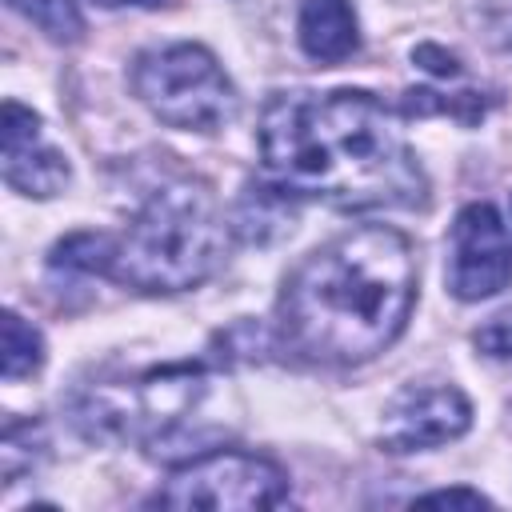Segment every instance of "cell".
Here are the masks:
<instances>
[{
    "mask_svg": "<svg viewBox=\"0 0 512 512\" xmlns=\"http://www.w3.org/2000/svg\"><path fill=\"white\" fill-rule=\"evenodd\" d=\"M204 392V364H164L124 384L88 388L76 400V424L88 440L160 444L184 424V416L196 412Z\"/></svg>",
    "mask_w": 512,
    "mask_h": 512,
    "instance_id": "obj_5",
    "label": "cell"
},
{
    "mask_svg": "<svg viewBox=\"0 0 512 512\" xmlns=\"http://www.w3.org/2000/svg\"><path fill=\"white\" fill-rule=\"evenodd\" d=\"M472 340H476V348H480L484 356H492V360H512V308L500 312V316H492L488 324H480Z\"/></svg>",
    "mask_w": 512,
    "mask_h": 512,
    "instance_id": "obj_13",
    "label": "cell"
},
{
    "mask_svg": "<svg viewBox=\"0 0 512 512\" xmlns=\"http://www.w3.org/2000/svg\"><path fill=\"white\" fill-rule=\"evenodd\" d=\"M296 40L316 64H340L360 48V24L348 0H304Z\"/></svg>",
    "mask_w": 512,
    "mask_h": 512,
    "instance_id": "obj_10",
    "label": "cell"
},
{
    "mask_svg": "<svg viewBox=\"0 0 512 512\" xmlns=\"http://www.w3.org/2000/svg\"><path fill=\"white\" fill-rule=\"evenodd\" d=\"M512 280V236L484 200L464 204L448 240V292L456 300H488Z\"/></svg>",
    "mask_w": 512,
    "mask_h": 512,
    "instance_id": "obj_7",
    "label": "cell"
},
{
    "mask_svg": "<svg viewBox=\"0 0 512 512\" xmlns=\"http://www.w3.org/2000/svg\"><path fill=\"white\" fill-rule=\"evenodd\" d=\"M92 4H100V8H124V4H132V8H156L164 0H92Z\"/></svg>",
    "mask_w": 512,
    "mask_h": 512,
    "instance_id": "obj_16",
    "label": "cell"
},
{
    "mask_svg": "<svg viewBox=\"0 0 512 512\" xmlns=\"http://www.w3.org/2000/svg\"><path fill=\"white\" fill-rule=\"evenodd\" d=\"M416 252L404 232L368 224L304 256L276 300V344L308 364H364L408 324Z\"/></svg>",
    "mask_w": 512,
    "mask_h": 512,
    "instance_id": "obj_2",
    "label": "cell"
},
{
    "mask_svg": "<svg viewBox=\"0 0 512 512\" xmlns=\"http://www.w3.org/2000/svg\"><path fill=\"white\" fill-rule=\"evenodd\" d=\"M260 164L276 188L336 208H416L424 168L384 100L360 88L276 92L256 124Z\"/></svg>",
    "mask_w": 512,
    "mask_h": 512,
    "instance_id": "obj_1",
    "label": "cell"
},
{
    "mask_svg": "<svg viewBox=\"0 0 512 512\" xmlns=\"http://www.w3.org/2000/svg\"><path fill=\"white\" fill-rule=\"evenodd\" d=\"M416 504H440V508H492L488 496L472 492V488H440V492H424L416 496Z\"/></svg>",
    "mask_w": 512,
    "mask_h": 512,
    "instance_id": "obj_14",
    "label": "cell"
},
{
    "mask_svg": "<svg viewBox=\"0 0 512 512\" xmlns=\"http://www.w3.org/2000/svg\"><path fill=\"white\" fill-rule=\"evenodd\" d=\"M224 256V220L204 184L160 180L148 188L120 236L72 232L52 248V268L116 280L132 292H188Z\"/></svg>",
    "mask_w": 512,
    "mask_h": 512,
    "instance_id": "obj_3",
    "label": "cell"
},
{
    "mask_svg": "<svg viewBox=\"0 0 512 512\" xmlns=\"http://www.w3.org/2000/svg\"><path fill=\"white\" fill-rule=\"evenodd\" d=\"M44 364V336L16 312H4V380H20Z\"/></svg>",
    "mask_w": 512,
    "mask_h": 512,
    "instance_id": "obj_12",
    "label": "cell"
},
{
    "mask_svg": "<svg viewBox=\"0 0 512 512\" xmlns=\"http://www.w3.org/2000/svg\"><path fill=\"white\" fill-rule=\"evenodd\" d=\"M136 100L168 128L180 132H220L236 120L240 96L216 56L204 44H164L148 48L128 68Z\"/></svg>",
    "mask_w": 512,
    "mask_h": 512,
    "instance_id": "obj_4",
    "label": "cell"
},
{
    "mask_svg": "<svg viewBox=\"0 0 512 512\" xmlns=\"http://www.w3.org/2000/svg\"><path fill=\"white\" fill-rule=\"evenodd\" d=\"M72 168L60 148L40 132V116L20 100H4V184L24 196H56L68 184Z\"/></svg>",
    "mask_w": 512,
    "mask_h": 512,
    "instance_id": "obj_9",
    "label": "cell"
},
{
    "mask_svg": "<svg viewBox=\"0 0 512 512\" xmlns=\"http://www.w3.org/2000/svg\"><path fill=\"white\" fill-rule=\"evenodd\" d=\"M8 8L20 12L24 20H32L56 44H72L84 36V16H80L76 0H8Z\"/></svg>",
    "mask_w": 512,
    "mask_h": 512,
    "instance_id": "obj_11",
    "label": "cell"
},
{
    "mask_svg": "<svg viewBox=\"0 0 512 512\" xmlns=\"http://www.w3.org/2000/svg\"><path fill=\"white\" fill-rule=\"evenodd\" d=\"M472 428V404L456 384H404L384 408V452H424L460 440Z\"/></svg>",
    "mask_w": 512,
    "mask_h": 512,
    "instance_id": "obj_8",
    "label": "cell"
},
{
    "mask_svg": "<svg viewBox=\"0 0 512 512\" xmlns=\"http://www.w3.org/2000/svg\"><path fill=\"white\" fill-rule=\"evenodd\" d=\"M412 60H416L420 68L436 72V76H460L456 56H448V52H444V48H436V44H420V48L412 52Z\"/></svg>",
    "mask_w": 512,
    "mask_h": 512,
    "instance_id": "obj_15",
    "label": "cell"
},
{
    "mask_svg": "<svg viewBox=\"0 0 512 512\" xmlns=\"http://www.w3.org/2000/svg\"><path fill=\"white\" fill-rule=\"evenodd\" d=\"M288 496V472L256 452L216 448L172 468L152 504L164 508H276Z\"/></svg>",
    "mask_w": 512,
    "mask_h": 512,
    "instance_id": "obj_6",
    "label": "cell"
}]
</instances>
